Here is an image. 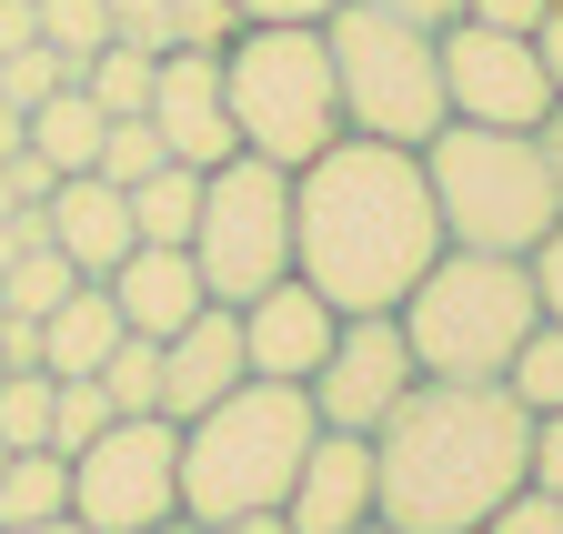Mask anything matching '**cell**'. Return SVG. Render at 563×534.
Here are the masks:
<instances>
[{"mask_svg":"<svg viewBox=\"0 0 563 534\" xmlns=\"http://www.w3.org/2000/svg\"><path fill=\"white\" fill-rule=\"evenodd\" d=\"M152 72H162V51H131V41H101L81 61V91L101 101V121H141L152 111Z\"/></svg>","mask_w":563,"mask_h":534,"instance_id":"obj_21","label":"cell"},{"mask_svg":"<svg viewBox=\"0 0 563 534\" xmlns=\"http://www.w3.org/2000/svg\"><path fill=\"white\" fill-rule=\"evenodd\" d=\"M101 424H111V393H101V373H51V454H81Z\"/></svg>","mask_w":563,"mask_h":534,"instance_id":"obj_26","label":"cell"},{"mask_svg":"<svg viewBox=\"0 0 563 534\" xmlns=\"http://www.w3.org/2000/svg\"><path fill=\"white\" fill-rule=\"evenodd\" d=\"M21 152H31V131H21V111H11V101H0V162H21Z\"/></svg>","mask_w":563,"mask_h":534,"instance_id":"obj_43","label":"cell"},{"mask_svg":"<svg viewBox=\"0 0 563 534\" xmlns=\"http://www.w3.org/2000/svg\"><path fill=\"white\" fill-rule=\"evenodd\" d=\"M162 131V152L211 172V162H232V101H222V51H162V72H152V111H141Z\"/></svg>","mask_w":563,"mask_h":534,"instance_id":"obj_13","label":"cell"},{"mask_svg":"<svg viewBox=\"0 0 563 534\" xmlns=\"http://www.w3.org/2000/svg\"><path fill=\"white\" fill-rule=\"evenodd\" d=\"M181 514V424L172 414H111L70 454V524L81 534H152Z\"/></svg>","mask_w":563,"mask_h":534,"instance_id":"obj_9","label":"cell"},{"mask_svg":"<svg viewBox=\"0 0 563 534\" xmlns=\"http://www.w3.org/2000/svg\"><path fill=\"white\" fill-rule=\"evenodd\" d=\"M533 142H543V162H553V182H563V101L543 111V131H533Z\"/></svg>","mask_w":563,"mask_h":534,"instance_id":"obj_41","label":"cell"},{"mask_svg":"<svg viewBox=\"0 0 563 534\" xmlns=\"http://www.w3.org/2000/svg\"><path fill=\"white\" fill-rule=\"evenodd\" d=\"M322 51H332L342 131L422 152V142L453 121V111H443V51H433V31H422V21L373 11V0H332V11H322Z\"/></svg>","mask_w":563,"mask_h":534,"instance_id":"obj_7","label":"cell"},{"mask_svg":"<svg viewBox=\"0 0 563 534\" xmlns=\"http://www.w3.org/2000/svg\"><path fill=\"white\" fill-rule=\"evenodd\" d=\"M21 131H31V152H41L51 172H91V162H101V101H91L81 81H60L51 101H31Z\"/></svg>","mask_w":563,"mask_h":534,"instance_id":"obj_19","label":"cell"},{"mask_svg":"<svg viewBox=\"0 0 563 534\" xmlns=\"http://www.w3.org/2000/svg\"><path fill=\"white\" fill-rule=\"evenodd\" d=\"M0 534H81V524H70V514H51V524H0Z\"/></svg>","mask_w":563,"mask_h":534,"instance_id":"obj_44","label":"cell"},{"mask_svg":"<svg viewBox=\"0 0 563 534\" xmlns=\"http://www.w3.org/2000/svg\"><path fill=\"white\" fill-rule=\"evenodd\" d=\"M453 534H483V524H453Z\"/></svg>","mask_w":563,"mask_h":534,"instance_id":"obj_46","label":"cell"},{"mask_svg":"<svg viewBox=\"0 0 563 534\" xmlns=\"http://www.w3.org/2000/svg\"><path fill=\"white\" fill-rule=\"evenodd\" d=\"M443 111L453 121H493V131H543L553 81L533 61V31H483V21H443Z\"/></svg>","mask_w":563,"mask_h":534,"instance_id":"obj_10","label":"cell"},{"mask_svg":"<svg viewBox=\"0 0 563 534\" xmlns=\"http://www.w3.org/2000/svg\"><path fill=\"white\" fill-rule=\"evenodd\" d=\"M191 273L211 303H252L262 283L292 273V172L282 162H211L201 172V212H191Z\"/></svg>","mask_w":563,"mask_h":534,"instance_id":"obj_8","label":"cell"},{"mask_svg":"<svg viewBox=\"0 0 563 534\" xmlns=\"http://www.w3.org/2000/svg\"><path fill=\"white\" fill-rule=\"evenodd\" d=\"M412 383H422V363H412V344H402V323H393V313H342L332 353H322V373H312L302 393H312L322 434H383V414L402 404Z\"/></svg>","mask_w":563,"mask_h":534,"instance_id":"obj_11","label":"cell"},{"mask_svg":"<svg viewBox=\"0 0 563 534\" xmlns=\"http://www.w3.org/2000/svg\"><path fill=\"white\" fill-rule=\"evenodd\" d=\"M533 61H543V81H553V101H563V0L533 21Z\"/></svg>","mask_w":563,"mask_h":534,"instance_id":"obj_37","label":"cell"},{"mask_svg":"<svg viewBox=\"0 0 563 534\" xmlns=\"http://www.w3.org/2000/svg\"><path fill=\"white\" fill-rule=\"evenodd\" d=\"M523 262H533V303H543V313L563 323V222H553V232H543V242H533Z\"/></svg>","mask_w":563,"mask_h":534,"instance_id":"obj_34","label":"cell"},{"mask_svg":"<svg viewBox=\"0 0 563 534\" xmlns=\"http://www.w3.org/2000/svg\"><path fill=\"white\" fill-rule=\"evenodd\" d=\"M322 414L302 383H232L211 414L181 424V514L232 524V514H282Z\"/></svg>","mask_w":563,"mask_h":534,"instance_id":"obj_3","label":"cell"},{"mask_svg":"<svg viewBox=\"0 0 563 534\" xmlns=\"http://www.w3.org/2000/svg\"><path fill=\"white\" fill-rule=\"evenodd\" d=\"M433 252H443V212L422 182V152L342 131L332 152L292 172V273L332 313H393L433 273Z\"/></svg>","mask_w":563,"mask_h":534,"instance_id":"obj_1","label":"cell"},{"mask_svg":"<svg viewBox=\"0 0 563 534\" xmlns=\"http://www.w3.org/2000/svg\"><path fill=\"white\" fill-rule=\"evenodd\" d=\"M191 212H201V172L191 162H162L152 182H131V232L141 242H181L191 252Z\"/></svg>","mask_w":563,"mask_h":534,"instance_id":"obj_22","label":"cell"},{"mask_svg":"<svg viewBox=\"0 0 563 534\" xmlns=\"http://www.w3.org/2000/svg\"><path fill=\"white\" fill-rule=\"evenodd\" d=\"M373 11H402V21H422V31H443L463 0H373Z\"/></svg>","mask_w":563,"mask_h":534,"instance_id":"obj_40","label":"cell"},{"mask_svg":"<svg viewBox=\"0 0 563 534\" xmlns=\"http://www.w3.org/2000/svg\"><path fill=\"white\" fill-rule=\"evenodd\" d=\"M422 182H433L443 242H463V252H533L563 222V182H553L533 131L443 121L433 142H422Z\"/></svg>","mask_w":563,"mask_h":534,"instance_id":"obj_5","label":"cell"},{"mask_svg":"<svg viewBox=\"0 0 563 534\" xmlns=\"http://www.w3.org/2000/svg\"><path fill=\"white\" fill-rule=\"evenodd\" d=\"M483 534H563V494L553 484H514L504 504L483 514Z\"/></svg>","mask_w":563,"mask_h":534,"instance_id":"obj_32","label":"cell"},{"mask_svg":"<svg viewBox=\"0 0 563 534\" xmlns=\"http://www.w3.org/2000/svg\"><path fill=\"white\" fill-rule=\"evenodd\" d=\"M393 323H402L422 383H504L514 344L543 323L533 262L523 252H463V242H443L433 273L393 303Z\"/></svg>","mask_w":563,"mask_h":534,"instance_id":"obj_4","label":"cell"},{"mask_svg":"<svg viewBox=\"0 0 563 534\" xmlns=\"http://www.w3.org/2000/svg\"><path fill=\"white\" fill-rule=\"evenodd\" d=\"M162 11H172V51H222L242 31L232 0H162Z\"/></svg>","mask_w":563,"mask_h":534,"instance_id":"obj_31","label":"cell"},{"mask_svg":"<svg viewBox=\"0 0 563 534\" xmlns=\"http://www.w3.org/2000/svg\"><path fill=\"white\" fill-rule=\"evenodd\" d=\"M514 484H533V414L504 383H412L373 434V514L383 534L483 524Z\"/></svg>","mask_w":563,"mask_h":534,"instance_id":"obj_2","label":"cell"},{"mask_svg":"<svg viewBox=\"0 0 563 534\" xmlns=\"http://www.w3.org/2000/svg\"><path fill=\"white\" fill-rule=\"evenodd\" d=\"M41 232H51V252L81 262V283H101L111 262L141 242V232H131V192L101 182V172H60V182H51V203H41Z\"/></svg>","mask_w":563,"mask_h":534,"instance_id":"obj_17","label":"cell"},{"mask_svg":"<svg viewBox=\"0 0 563 534\" xmlns=\"http://www.w3.org/2000/svg\"><path fill=\"white\" fill-rule=\"evenodd\" d=\"M363 534H383V524H363Z\"/></svg>","mask_w":563,"mask_h":534,"instance_id":"obj_47","label":"cell"},{"mask_svg":"<svg viewBox=\"0 0 563 534\" xmlns=\"http://www.w3.org/2000/svg\"><path fill=\"white\" fill-rule=\"evenodd\" d=\"M51 514H70V454L31 444L0 464V524H51Z\"/></svg>","mask_w":563,"mask_h":534,"instance_id":"obj_20","label":"cell"},{"mask_svg":"<svg viewBox=\"0 0 563 534\" xmlns=\"http://www.w3.org/2000/svg\"><path fill=\"white\" fill-rule=\"evenodd\" d=\"M232 313H242V363H252V383H312L322 353H332V333H342V313H332L302 273L262 283V293L232 303Z\"/></svg>","mask_w":563,"mask_h":534,"instance_id":"obj_12","label":"cell"},{"mask_svg":"<svg viewBox=\"0 0 563 534\" xmlns=\"http://www.w3.org/2000/svg\"><path fill=\"white\" fill-rule=\"evenodd\" d=\"M111 11V41H131V51H172V11L162 0H101Z\"/></svg>","mask_w":563,"mask_h":534,"instance_id":"obj_33","label":"cell"},{"mask_svg":"<svg viewBox=\"0 0 563 534\" xmlns=\"http://www.w3.org/2000/svg\"><path fill=\"white\" fill-rule=\"evenodd\" d=\"M373 504H383L373 494V434H312L292 494H282V524L292 534H363V524H383Z\"/></svg>","mask_w":563,"mask_h":534,"instance_id":"obj_14","label":"cell"},{"mask_svg":"<svg viewBox=\"0 0 563 534\" xmlns=\"http://www.w3.org/2000/svg\"><path fill=\"white\" fill-rule=\"evenodd\" d=\"M0 464H11V454H0Z\"/></svg>","mask_w":563,"mask_h":534,"instance_id":"obj_48","label":"cell"},{"mask_svg":"<svg viewBox=\"0 0 563 534\" xmlns=\"http://www.w3.org/2000/svg\"><path fill=\"white\" fill-rule=\"evenodd\" d=\"M41 41V21H31V0H0V61H11V51H31Z\"/></svg>","mask_w":563,"mask_h":534,"instance_id":"obj_39","label":"cell"},{"mask_svg":"<svg viewBox=\"0 0 563 534\" xmlns=\"http://www.w3.org/2000/svg\"><path fill=\"white\" fill-rule=\"evenodd\" d=\"M222 101H232V142L252 162L302 172L312 152H332L342 142V91H332L322 21H242L222 41Z\"/></svg>","mask_w":563,"mask_h":534,"instance_id":"obj_6","label":"cell"},{"mask_svg":"<svg viewBox=\"0 0 563 534\" xmlns=\"http://www.w3.org/2000/svg\"><path fill=\"white\" fill-rule=\"evenodd\" d=\"M162 162H172V152H162V131H152V121H101V162H91L101 182L131 192V182H152Z\"/></svg>","mask_w":563,"mask_h":534,"instance_id":"obj_29","label":"cell"},{"mask_svg":"<svg viewBox=\"0 0 563 534\" xmlns=\"http://www.w3.org/2000/svg\"><path fill=\"white\" fill-rule=\"evenodd\" d=\"M232 383H252V363H242V313L232 303H201L172 344H162V414L191 424V414L222 404Z\"/></svg>","mask_w":563,"mask_h":534,"instance_id":"obj_15","label":"cell"},{"mask_svg":"<svg viewBox=\"0 0 563 534\" xmlns=\"http://www.w3.org/2000/svg\"><path fill=\"white\" fill-rule=\"evenodd\" d=\"M70 293H81V262H70V252H51V242H21L11 252V273H0V313H60Z\"/></svg>","mask_w":563,"mask_h":534,"instance_id":"obj_23","label":"cell"},{"mask_svg":"<svg viewBox=\"0 0 563 534\" xmlns=\"http://www.w3.org/2000/svg\"><path fill=\"white\" fill-rule=\"evenodd\" d=\"M111 344H121V313L101 283H81L60 313H41V373H101Z\"/></svg>","mask_w":563,"mask_h":534,"instance_id":"obj_18","label":"cell"},{"mask_svg":"<svg viewBox=\"0 0 563 534\" xmlns=\"http://www.w3.org/2000/svg\"><path fill=\"white\" fill-rule=\"evenodd\" d=\"M51 444V373L21 363V373H0V454H31Z\"/></svg>","mask_w":563,"mask_h":534,"instance_id":"obj_27","label":"cell"},{"mask_svg":"<svg viewBox=\"0 0 563 534\" xmlns=\"http://www.w3.org/2000/svg\"><path fill=\"white\" fill-rule=\"evenodd\" d=\"M31 21H41V41L70 61V72H81V61L111 41V11H101V0H31Z\"/></svg>","mask_w":563,"mask_h":534,"instance_id":"obj_28","label":"cell"},{"mask_svg":"<svg viewBox=\"0 0 563 534\" xmlns=\"http://www.w3.org/2000/svg\"><path fill=\"white\" fill-rule=\"evenodd\" d=\"M232 11H242V21H322L332 0H232Z\"/></svg>","mask_w":563,"mask_h":534,"instance_id":"obj_38","label":"cell"},{"mask_svg":"<svg viewBox=\"0 0 563 534\" xmlns=\"http://www.w3.org/2000/svg\"><path fill=\"white\" fill-rule=\"evenodd\" d=\"M101 393H111V414H162V344H152V333H121V344H111Z\"/></svg>","mask_w":563,"mask_h":534,"instance_id":"obj_25","label":"cell"},{"mask_svg":"<svg viewBox=\"0 0 563 534\" xmlns=\"http://www.w3.org/2000/svg\"><path fill=\"white\" fill-rule=\"evenodd\" d=\"M60 81H81V72H70V61H60L51 41H31V51H11V61H0V101H11V111H31V101H51Z\"/></svg>","mask_w":563,"mask_h":534,"instance_id":"obj_30","label":"cell"},{"mask_svg":"<svg viewBox=\"0 0 563 534\" xmlns=\"http://www.w3.org/2000/svg\"><path fill=\"white\" fill-rule=\"evenodd\" d=\"M543 11H553V0H463L453 21H483V31H533Z\"/></svg>","mask_w":563,"mask_h":534,"instance_id":"obj_35","label":"cell"},{"mask_svg":"<svg viewBox=\"0 0 563 534\" xmlns=\"http://www.w3.org/2000/svg\"><path fill=\"white\" fill-rule=\"evenodd\" d=\"M533 484L563 494V414H533Z\"/></svg>","mask_w":563,"mask_h":534,"instance_id":"obj_36","label":"cell"},{"mask_svg":"<svg viewBox=\"0 0 563 534\" xmlns=\"http://www.w3.org/2000/svg\"><path fill=\"white\" fill-rule=\"evenodd\" d=\"M201 534H292L282 514H232V524H201Z\"/></svg>","mask_w":563,"mask_h":534,"instance_id":"obj_42","label":"cell"},{"mask_svg":"<svg viewBox=\"0 0 563 534\" xmlns=\"http://www.w3.org/2000/svg\"><path fill=\"white\" fill-rule=\"evenodd\" d=\"M152 534H201V524H191V514H172V524H152Z\"/></svg>","mask_w":563,"mask_h":534,"instance_id":"obj_45","label":"cell"},{"mask_svg":"<svg viewBox=\"0 0 563 534\" xmlns=\"http://www.w3.org/2000/svg\"><path fill=\"white\" fill-rule=\"evenodd\" d=\"M101 293H111L121 333H152V344H172V333H181V323L211 303L181 242H131V252L111 262V273H101Z\"/></svg>","mask_w":563,"mask_h":534,"instance_id":"obj_16","label":"cell"},{"mask_svg":"<svg viewBox=\"0 0 563 534\" xmlns=\"http://www.w3.org/2000/svg\"><path fill=\"white\" fill-rule=\"evenodd\" d=\"M504 393L523 414H563V323L543 313L523 344H514V363H504Z\"/></svg>","mask_w":563,"mask_h":534,"instance_id":"obj_24","label":"cell"}]
</instances>
